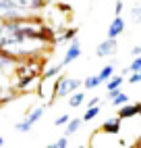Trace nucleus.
<instances>
[{
	"instance_id": "28",
	"label": "nucleus",
	"mask_w": 141,
	"mask_h": 148,
	"mask_svg": "<svg viewBox=\"0 0 141 148\" xmlns=\"http://www.w3.org/2000/svg\"><path fill=\"white\" fill-rule=\"evenodd\" d=\"M46 148H52V144H48V146H46Z\"/></svg>"
},
{
	"instance_id": "24",
	"label": "nucleus",
	"mask_w": 141,
	"mask_h": 148,
	"mask_svg": "<svg viewBox=\"0 0 141 148\" xmlns=\"http://www.w3.org/2000/svg\"><path fill=\"white\" fill-rule=\"evenodd\" d=\"M131 56H133V58L135 56H141V46H135L133 50H131Z\"/></svg>"
},
{
	"instance_id": "19",
	"label": "nucleus",
	"mask_w": 141,
	"mask_h": 148,
	"mask_svg": "<svg viewBox=\"0 0 141 148\" xmlns=\"http://www.w3.org/2000/svg\"><path fill=\"white\" fill-rule=\"evenodd\" d=\"M70 119H73V117H70V115H66V113H64V115H60V117H58V119L54 121V125H56V127H66Z\"/></svg>"
},
{
	"instance_id": "27",
	"label": "nucleus",
	"mask_w": 141,
	"mask_h": 148,
	"mask_svg": "<svg viewBox=\"0 0 141 148\" xmlns=\"http://www.w3.org/2000/svg\"><path fill=\"white\" fill-rule=\"evenodd\" d=\"M2 144H4V138H2V136H0V148H2Z\"/></svg>"
},
{
	"instance_id": "31",
	"label": "nucleus",
	"mask_w": 141,
	"mask_h": 148,
	"mask_svg": "<svg viewBox=\"0 0 141 148\" xmlns=\"http://www.w3.org/2000/svg\"><path fill=\"white\" fill-rule=\"evenodd\" d=\"M139 23H141V19H139Z\"/></svg>"
},
{
	"instance_id": "12",
	"label": "nucleus",
	"mask_w": 141,
	"mask_h": 148,
	"mask_svg": "<svg viewBox=\"0 0 141 148\" xmlns=\"http://www.w3.org/2000/svg\"><path fill=\"white\" fill-rule=\"evenodd\" d=\"M123 84H125V75H114L112 79L106 84V92H116V90H123Z\"/></svg>"
},
{
	"instance_id": "25",
	"label": "nucleus",
	"mask_w": 141,
	"mask_h": 148,
	"mask_svg": "<svg viewBox=\"0 0 141 148\" xmlns=\"http://www.w3.org/2000/svg\"><path fill=\"white\" fill-rule=\"evenodd\" d=\"M133 17L137 19V21L141 19V6H135V8H133Z\"/></svg>"
},
{
	"instance_id": "1",
	"label": "nucleus",
	"mask_w": 141,
	"mask_h": 148,
	"mask_svg": "<svg viewBox=\"0 0 141 148\" xmlns=\"http://www.w3.org/2000/svg\"><path fill=\"white\" fill-rule=\"evenodd\" d=\"M27 15L15 0H0V21H21V19H29Z\"/></svg>"
},
{
	"instance_id": "11",
	"label": "nucleus",
	"mask_w": 141,
	"mask_h": 148,
	"mask_svg": "<svg viewBox=\"0 0 141 148\" xmlns=\"http://www.w3.org/2000/svg\"><path fill=\"white\" fill-rule=\"evenodd\" d=\"M108 98H110V104L120 108V106H125L129 104V94L123 92V90H116V92H108Z\"/></svg>"
},
{
	"instance_id": "30",
	"label": "nucleus",
	"mask_w": 141,
	"mask_h": 148,
	"mask_svg": "<svg viewBox=\"0 0 141 148\" xmlns=\"http://www.w3.org/2000/svg\"><path fill=\"white\" fill-rule=\"evenodd\" d=\"M139 119H141V111H139Z\"/></svg>"
},
{
	"instance_id": "7",
	"label": "nucleus",
	"mask_w": 141,
	"mask_h": 148,
	"mask_svg": "<svg viewBox=\"0 0 141 148\" xmlns=\"http://www.w3.org/2000/svg\"><path fill=\"white\" fill-rule=\"evenodd\" d=\"M125 29H127L125 19L123 17H114L112 21H110V25H108V38L116 40V38H120V36L125 34Z\"/></svg>"
},
{
	"instance_id": "5",
	"label": "nucleus",
	"mask_w": 141,
	"mask_h": 148,
	"mask_svg": "<svg viewBox=\"0 0 141 148\" xmlns=\"http://www.w3.org/2000/svg\"><path fill=\"white\" fill-rule=\"evenodd\" d=\"M81 52H83V50H81V44H79V40L75 38V40L70 42V44H66L64 56H62V61H60V63H62V67H68L70 63H75L77 58L81 56Z\"/></svg>"
},
{
	"instance_id": "8",
	"label": "nucleus",
	"mask_w": 141,
	"mask_h": 148,
	"mask_svg": "<svg viewBox=\"0 0 141 148\" xmlns=\"http://www.w3.org/2000/svg\"><path fill=\"white\" fill-rule=\"evenodd\" d=\"M100 130H102L104 134H114V136H118L120 134V130H123V119L116 115V117H110V119H106L102 125H100Z\"/></svg>"
},
{
	"instance_id": "23",
	"label": "nucleus",
	"mask_w": 141,
	"mask_h": 148,
	"mask_svg": "<svg viewBox=\"0 0 141 148\" xmlns=\"http://www.w3.org/2000/svg\"><path fill=\"white\" fill-rule=\"evenodd\" d=\"M100 102H102V98H100V96H92L87 100V106H100Z\"/></svg>"
},
{
	"instance_id": "9",
	"label": "nucleus",
	"mask_w": 141,
	"mask_h": 148,
	"mask_svg": "<svg viewBox=\"0 0 141 148\" xmlns=\"http://www.w3.org/2000/svg\"><path fill=\"white\" fill-rule=\"evenodd\" d=\"M139 111H141V102H133V104H125L118 108V117L123 121H129V119H135L139 117Z\"/></svg>"
},
{
	"instance_id": "29",
	"label": "nucleus",
	"mask_w": 141,
	"mask_h": 148,
	"mask_svg": "<svg viewBox=\"0 0 141 148\" xmlns=\"http://www.w3.org/2000/svg\"><path fill=\"white\" fill-rule=\"evenodd\" d=\"M79 148H87V146H79Z\"/></svg>"
},
{
	"instance_id": "18",
	"label": "nucleus",
	"mask_w": 141,
	"mask_h": 148,
	"mask_svg": "<svg viewBox=\"0 0 141 148\" xmlns=\"http://www.w3.org/2000/svg\"><path fill=\"white\" fill-rule=\"evenodd\" d=\"M137 71H141V56H135L133 58V63H131L125 71H123V75H131V73H137Z\"/></svg>"
},
{
	"instance_id": "15",
	"label": "nucleus",
	"mask_w": 141,
	"mask_h": 148,
	"mask_svg": "<svg viewBox=\"0 0 141 148\" xmlns=\"http://www.w3.org/2000/svg\"><path fill=\"white\" fill-rule=\"evenodd\" d=\"M83 102H85V90H79V92H75V94L68 96V106H70V108L81 106Z\"/></svg>"
},
{
	"instance_id": "4",
	"label": "nucleus",
	"mask_w": 141,
	"mask_h": 148,
	"mask_svg": "<svg viewBox=\"0 0 141 148\" xmlns=\"http://www.w3.org/2000/svg\"><path fill=\"white\" fill-rule=\"evenodd\" d=\"M21 61H17V58H13L11 54H6V52H0V77H11L15 71H17V67Z\"/></svg>"
},
{
	"instance_id": "2",
	"label": "nucleus",
	"mask_w": 141,
	"mask_h": 148,
	"mask_svg": "<svg viewBox=\"0 0 141 148\" xmlns=\"http://www.w3.org/2000/svg\"><path fill=\"white\" fill-rule=\"evenodd\" d=\"M83 88V82L79 77H70V75H60L56 79V98H66L70 94L79 92Z\"/></svg>"
},
{
	"instance_id": "10",
	"label": "nucleus",
	"mask_w": 141,
	"mask_h": 148,
	"mask_svg": "<svg viewBox=\"0 0 141 148\" xmlns=\"http://www.w3.org/2000/svg\"><path fill=\"white\" fill-rule=\"evenodd\" d=\"M75 34H77V29L73 27V29H64V32H58L56 36H54V42H52V46H60V44H70L75 40Z\"/></svg>"
},
{
	"instance_id": "14",
	"label": "nucleus",
	"mask_w": 141,
	"mask_h": 148,
	"mask_svg": "<svg viewBox=\"0 0 141 148\" xmlns=\"http://www.w3.org/2000/svg\"><path fill=\"white\" fill-rule=\"evenodd\" d=\"M81 123H83V119H81V117H73V119L68 121V125L64 127V136L68 138V136L77 134V132H79V127H81Z\"/></svg>"
},
{
	"instance_id": "3",
	"label": "nucleus",
	"mask_w": 141,
	"mask_h": 148,
	"mask_svg": "<svg viewBox=\"0 0 141 148\" xmlns=\"http://www.w3.org/2000/svg\"><path fill=\"white\" fill-rule=\"evenodd\" d=\"M44 111H46V104H39V106L31 108V111H29V113L23 117V121H19V123L15 125V130H17V132H23V134L31 132V130H33V125H35L39 119H42Z\"/></svg>"
},
{
	"instance_id": "6",
	"label": "nucleus",
	"mask_w": 141,
	"mask_h": 148,
	"mask_svg": "<svg viewBox=\"0 0 141 148\" xmlns=\"http://www.w3.org/2000/svg\"><path fill=\"white\" fill-rule=\"evenodd\" d=\"M116 50H118L116 40H112V38H106L104 42H100V44H98V48H96V56H98V58L112 56V54H116Z\"/></svg>"
},
{
	"instance_id": "26",
	"label": "nucleus",
	"mask_w": 141,
	"mask_h": 148,
	"mask_svg": "<svg viewBox=\"0 0 141 148\" xmlns=\"http://www.w3.org/2000/svg\"><path fill=\"white\" fill-rule=\"evenodd\" d=\"M135 148H141V134H139V138H137V144H135Z\"/></svg>"
},
{
	"instance_id": "21",
	"label": "nucleus",
	"mask_w": 141,
	"mask_h": 148,
	"mask_svg": "<svg viewBox=\"0 0 141 148\" xmlns=\"http://www.w3.org/2000/svg\"><path fill=\"white\" fill-rule=\"evenodd\" d=\"M127 84H131V86L141 84V71H137V73H131V75L127 77Z\"/></svg>"
},
{
	"instance_id": "16",
	"label": "nucleus",
	"mask_w": 141,
	"mask_h": 148,
	"mask_svg": "<svg viewBox=\"0 0 141 148\" xmlns=\"http://www.w3.org/2000/svg\"><path fill=\"white\" fill-rule=\"evenodd\" d=\"M100 111H102L100 106H87V111H85V113H83V117H81V119H83V123H89V121H94L96 117L100 115Z\"/></svg>"
},
{
	"instance_id": "22",
	"label": "nucleus",
	"mask_w": 141,
	"mask_h": 148,
	"mask_svg": "<svg viewBox=\"0 0 141 148\" xmlns=\"http://www.w3.org/2000/svg\"><path fill=\"white\" fill-rule=\"evenodd\" d=\"M123 8H125L123 0H116V2H114V15H116V17H120V13H123Z\"/></svg>"
},
{
	"instance_id": "17",
	"label": "nucleus",
	"mask_w": 141,
	"mask_h": 148,
	"mask_svg": "<svg viewBox=\"0 0 141 148\" xmlns=\"http://www.w3.org/2000/svg\"><path fill=\"white\" fill-rule=\"evenodd\" d=\"M100 84H102V82H100L98 73H96V75H89V77H85V79H83V90H96Z\"/></svg>"
},
{
	"instance_id": "13",
	"label": "nucleus",
	"mask_w": 141,
	"mask_h": 148,
	"mask_svg": "<svg viewBox=\"0 0 141 148\" xmlns=\"http://www.w3.org/2000/svg\"><path fill=\"white\" fill-rule=\"evenodd\" d=\"M114 75H116L114 73V65H106V67H102L98 71V77H100V82H102V84H108Z\"/></svg>"
},
{
	"instance_id": "20",
	"label": "nucleus",
	"mask_w": 141,
	"mask_h": 148,
	"mask_svg": "<svg viewBox=\"0 0 141 148\" xmlns=\"http://www.w3.org/2000/svg\"><path fill=\"white\" fill-rule=\"evenodd\" d=\"M52 148H68V138H66V136L58 138L56 142H52Z\"/></svg>"
}]
</instances>
